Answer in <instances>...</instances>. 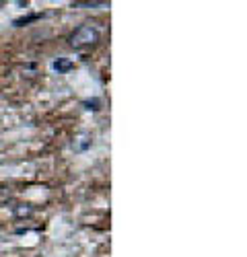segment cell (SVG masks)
Wrapping results in <instances>:
<instances>
[{
  "label": "cell",
  "mask_w": 247,
  "mask_h": 257,
  "mask_svg": "<svg viewBox=\"0 0 247 257\" xmlns=\"http://www.w3.org/2000/svg\"><path fill=\"white\" fill-rule=\"evenodd\" d=\"M99 37H101V33H99V29H97L95 25H80V27H76V29L70 33L68 44H70L74 50H82V48L95 46L97 41H99Z\"/></svg>",
  "instance_id": "cell-1"
},
{
  "label": "cell",
  "mask_w": 247,
  "mask_h": 257,
  "mask_svg": "<svg viewBox=\"0 0 247 257\" xmlns=\"http://www.w3.org/2000/svg\"><path fill=\"white\" fill-rule=\"evenodd\" d=\"M33 212H35V208H33L31 204H17V206H13V216L19 218V220L31 218Z\"/></svg>",
  "instance_id": "cell-2"
},
{
  "label": "cell",
  "mask_w": 247,
  "mask_h": 257,
  "mask_svg": "<svg viewBox=\"0 0 247 257\" xmlns=\"http://www.w3.org/2000/svg\"><path fill=\"white\" fill-rule=\"evenodd\" d=\"M52 68H54L58 74H66L68 70H72V68H74V62H72V60H68V58H58V60H54V62H52Z\"/></svg>",
  "instance_id": "cell-3"
},
{
  "label": "cell",
  "mask_w": 247,
  "mask_h": 257,
  "mask_svg": "<svg viewBox=\"0 0 247 257\" xmlns=\"http://www.w3.org/2000/svg\"><path fill=\"white\" fill-rule=\"evenodd\" d=\"M78 140H80V142L72 144V146H74V151H85V148H89V146H91V138H89V136H80Z\"/></svg>",
  "instance_id": "cell-4"
},
{
  "label": "cell",
  "mask_w": 247,
  "mask_h": 257,
  "mask_svg": "<svg viewBox=\"0 0 247 257\" xmlns=\"http://www.w3.org/2000/svg\"><path fill=\"white\" fill-rule=\"evenodd\" d=\"M74 7H87V9H95V7H109V3H74Z\"/></svg>",
  "instance_id": "cell-5"
},
{
  "label": "cell",
  "mask_w": 247,
  "mask_h": 257,
  "mask_svg": "<svg viewBox=\"0 0 247 257\" xmlns=\"http://www.w3.org/2000/svg\"><path fill=\"white\" fill-rule=\"evenodd\" d=\"M7 198H11V189L5 187V185H0V202L7 200Z\"/></svg>",
  "instance_id": "cell-6"
}]
</instances>
